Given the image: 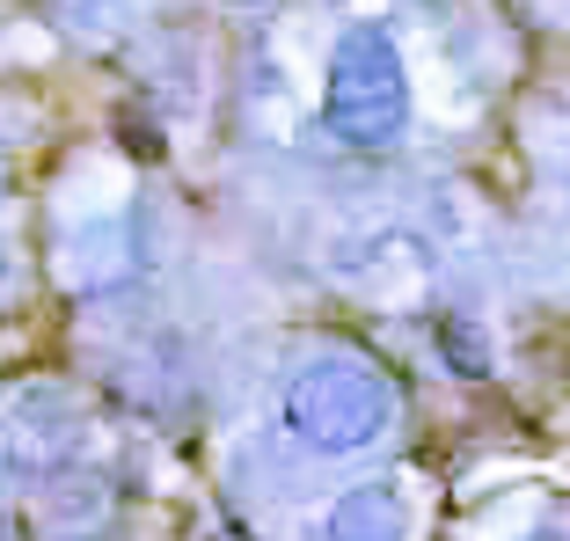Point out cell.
Masks as SVG:
<instances>
[{"label":"cell","mask_w":570,"mask_h":541,"mask_svg":"<svg viewBox=\"0 0 570 541\" xmlns=\"http://www.w3.org/2000/svg\"><path fill=\"white\" fill-rule=\"evenodd\" d=\"M395 424H403V395L366 352L315 344L278 381V432L307 461H366L395 440Z\"/></svg>","instance_id":"6da1fadb"},{"label":"cell","mask_w":570,"mask_h":541,"mask_svg":"<svg viewBox=\"0 0 570 541\" xmlns=\"http://www.w3.org/2000/svg\"><path fill=\"white\" fill-rule=\"evenodd\" d=\"M410 59L381 22H352L336 30L330 59H322V132L352 154H387L410 139Z\"/></svg>","instance_id":"7a4b0ae2"},{"label":"cell","mask_w":570,"mask_h":541,"mask_svg":"<svg viewBox=\"0 0 570 541\" xmlns=\"http://www.w3.org/2000/svg\"><path fill=\"white\" fill-rule=\"evenodd\" d=\"M322 541H417V498L395 475H366L322 512Z\"/></svg>","instance_id":"3957f363"},{"label":"cell","mask_w":570,"mask_h":541,"mask_svg":"<svg viewBox=\"0 0 570 541\" xmlns=\"http://www.w3.org/2000/svg\"><path fill=\"white\" fill-rule=\"evenodd\" d=\"M0 446H16V461H30V469H51L73 446V410L51 388H30L16 403V417H0Z\"/></svg>","instance_id":"277c9868"},{"label":"cell","mask_w":570,"mask_h":541,"mask_svg":"<svg viewBox=\"0 0 570 541\" xmlns=\"http://www.w3.org/2000/svg\"><path fill=\"white\" fill-rule=\"evenodd\" d=\"M446 344H453V366H461V373H490V344H483V329H469L461 315H446V322H439V352H446Z\"/></svg>","instance_id":"5b68a950"},{"label":"cell","mask_w":570,"mask_h":541,"mask_svg":"<svg viewBox=\"0 0 570 541\" xmlns=\"http://www.w3.org/2000/svg\"><path fill=\"white\" fill-rule=\"evenodd\" d=\"M16 293V242H8V227H0V301Z\"/></svg>","instance_id":"8992f818"},{"label":"cell","mask_w":570,"mask_h":541,"mask_svg":"<svg viewBox=\"0 0 570 541\" xmlns=\"http://www.w3.org/2000/svg\"><path fill=\"white\" fill-rule=\"evenodd\" d=\"M512 541H570V527H534V534H512Z\"/></svg>","instance_id":"52a82bcc"},{"label":"cell","mask_w":570,"mask_h":541,"mask_svg":"<svg viewBox=\"0 0 570 541\" xmlns=\"http://www.w3.org/2000/svg\"><path fill=\"white\" fill-rule=\"evenodd\" d=\"M0 541H8V512H0Z\"/></svg>","instance_id":"ba28073f"},{"label":"cell","mask_w":570,"mask_h":541,"mask_svg":"<svg viewBox=\"0 0 570 541\" xmlns=\"http://www.w3.org/2000/svg\"><path fill=\"white\" fill-rule=\"evenodd\" d=\"M563 205H570V190H563Z\"/></svg>","instance_id":"9c48e42d"}]
</instances>
